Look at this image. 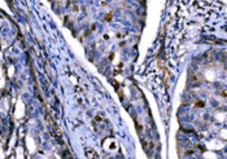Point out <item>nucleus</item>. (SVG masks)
Wrapping results in <instances>:
<instances>
[{"mask_svg":"<svg viewBox=\"0 0 227 159\" xmlns=\"http://www.w3.org/2000/svg\"><path fill=\"white\" fill-rule=\"evenodd\" d=\"M86 155L88 159H99L97 153L95 150H92V149H86Z\"/></svg>","mask_w":227,"mask_h":159,"instance_id":"1","label":"nucleus"}]
</instances>
